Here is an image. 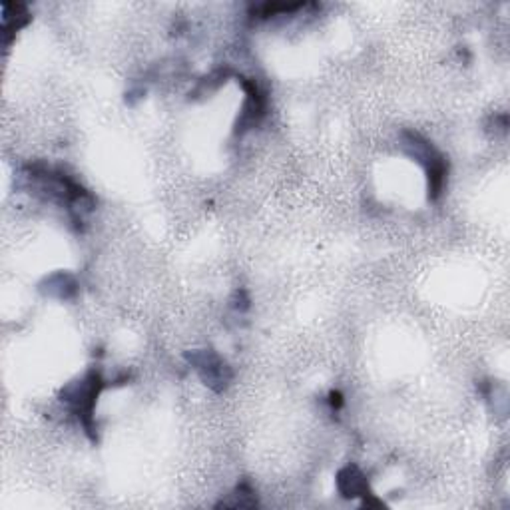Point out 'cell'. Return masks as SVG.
Listing matches in <instances>:
<instances>
[{"label": "cell", "instance_id": "cell-1", "mask_svg": "<svg viewBox=\"0 0 510 510\" xmlns=\"http://www.w3.org/2000/svg\"><path fill=\"white\" fill-rule=\"evenodd\" d=\"M102 389H104V381H102L100 373L92 371L86 379L74 382L72 387H68L62 393V401L72 407V411L78 415L84 429L88 432L95 431V424H92V421H95V405Z\"/></svg>", "mask_w": 510, "mask_h": 510}, {"label": "cell", "instance_id": "cell-2", "mask_svg": "<svg viewBox=\"0 0 510 510\" xmlns=\"http://www.w3.org/2000/svg\"><path fill=\"white\" fill-rule=\"evenodd\" d=\"M405 148L421 161L427 169L429 176V198L437 200L440 192L445 188V177H447V161L439 154V152L431 146L427 140H423L419 134L407 132L405 134Z\"/></svg>", "mask_w": 510, "mask_h": 510}, {"label": "cell", "instance_id": "cell-3", "mask_svg": "<svg viewBox=\"0 0 510 510\" xmlns=\"http://www.w3.org/2000/svg\"><path fill=\"white\" fill-rule=\"evenodd\" d=\"M188 359L193 367L200 371L206 385H210L211 389L222 391L226 389L229 379H232V371H229L227 363L214 351H193Z\"/></svg>", "mask_w": 510, "mask_h": 510}, {"label": "cell", "instance_id": "cell-4", "mask_svg": "<svg viewBox=\"0 0 510 510\" xmlns=\"http://www.w3.org/2000/svg\"><path fill=\"white\" fill-rule=\"evenodd\" d=\"M245 92H248V98H245L240 122H237V132H245V130H250V128L258 126L261 122V118L266 116V108H267V100L261 95L258 84L245 82Z\"/></svg>", "mask_w": 510, "mask_h": 510}, {"label": "cell", "instance_id": "cell-5", "mask_svg": "<svg viewBox=\"0 0 510 510\" xmlns=\"http://www.w3.org/2000/svg\"><path fill=\"white\" fill-rule=\"evenodd\" d=\"M335 481H337L339 495H341L343 498H357V497L367 498L371 495L367 477H365V474L357 469L355 465H350L339 471Z\"/></svg>", "mask_w": 510, "mask_h": 510}, {"label": "cell", "instance_id": "cell-6", "mask_svg": "<svg viewBox=\"0 0 510 510\" xmlns=\"http://www.w3.org/2000/svg\"><path fill=\"white\" fill-rule=\"evenodd\" d=\"M331 407H333V409H341V405H343V399H341V395L339 393H331Z\"/></svg>", "mask_w": 510, "mask_h": 510}]
</instances>
